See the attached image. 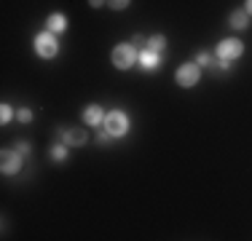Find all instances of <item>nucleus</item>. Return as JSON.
<instances>
[{"label": "nucleus", "instance_id": "f257e3e1", "mask_svg": "<svg viewBox=\"0 0 252 241\" xmlns=\"http://www.w3.org/2000/svg\"><path fill=\"white\" fill-rule=\"evenodd\" d=\"M137 62V54H134V48L131 46H116L113 48V64H116L118 70H129L131 64Z\"/></svg>", "mask_w": 252, "mask_h": 241}, {"label": "nucleus", "instance_id": "f03ea898", "mask_svg": "<svg viewBox=\"0 0 252 241\" xmlns=\"http://www.w3.org/2000/svg\"><path fill=\"white\" fill-rule=\"evenodd\" d=\"M105 129L110 131L113 137H121V134H126V129H129V118H126L124 113L113 110L105 116Z\"/></svg>", "mask_w": 252, "mask_h": 241}, {"label": "nucleus", "instance_id": "7ed1b4c3", "mask_svg": "<svg viewBox=\"0 0 252 241\" xmlns=\"http://www.w3.org/2000/svg\"><path fill=\"white\" fill-rule=\"evenodd\" d=\"M35 51H38L43 59H51V57H57V51H59V43L54 40V32H43V35H38V38H35Z\"/></svg>", "mask_w": 252, "mask_h": 241}, {"label": "nucleus", "instance_id": "20e7f679", "mask_svg": "<svg viewBox=\"0 0 252 241\" xmlns=\"http://www.w3.org/2000/svg\"><path fill=\"white\" fill-rule=\"evenodd\" d=\"M199 64H193V62H188V64H183V67L177 70V83L183 89H190V86H196L199 83Z\"/></svg>", "mask_w": 252, "mask_h": 241}, {"label": "nucleus", "instance_id": "39448f33", "mask_svg": "<svg viewBox=\"0 0 252 241\" xmlns=\"http://www.w3.org/2000/svg\"><path fill=\"white\" fill-rule=\"evenodd\" d=\"M0 169L3 174H16L22 169V153L19 150H3L0 153Z\"/></svg>", "mask_w": 252, "mask_h": 241}, {"label": "nucleus", "instance_id": "423d86ee", "mask_svg": "<svg viewBox=\"0 0 252 241\" xmlns=\"http://www.w3.org/2000/svg\"><path fill=\"white\" fill-rule=\"evenodd\" d=\"M242 51H244V46H242V40H236V38H228V40H220V46H218V57L220 59H236V57H242Z\"/></svg>", "mask_w": 252, "mask_h": 241}, {"label": "nucleus", "instance_id": "0eeeda50", "mask_svg": "<svg viewBox=\"0 0 252 241\" xmlns=\"http://www.w3.org/2000/svg\"><path fill=\"white\" fill-rule=\"evenodd\" d=\"M228 22H231V27H233V30H247V24H250V14H247V11H231Z\"/></svg>", "mask_w": 252, "mask_h": 241}, {"label": "nucleus", "instance_id": "6e6552de", "mask_svg": "<svg viewBox=\"0 0 252 241\" xmlns=\"http://www.w3.org/2000/svg\"><path fill=\"white\" fill-rule=\"evenodd\" d=\"M62 137L67 145H83L86 142V131L83 129H62Z\"/></svg>", "mask_w": 252, "mask_h": 241}, {"label": "nucleus", "instance_id": "1a4fd4ad", "mask_svg": "<svg viewBox=\"0 0 252 241\" xmlns=\"http://www.w3.org/2000/svg\"><path fill=\"white\" fill-rule=\"evenodd\" d=\"M83 120H86L89 126H97L99 120H102V107L99 105H89L86 113H83Z\"/></svg>", "mask_w": 252, "mask_h": 241}, {"label": "nucleus", "instance_id": "9d476101", "mask_svg": "<svg viewBox=\"0 0 252 241\" xmlns=\"http://www.w3.org/2000/svg\"><path fill=\"white\" fill-rule=\"evenodd\" d=\"M161 54H153V51H142V57H140V64H142V70H156L158 67V62H161Z\"/></svg>", "mask_w": 252, "mask_h": 241}, {"label": "nucleus", "instance_id": "9b49d317", "mask_svg": "<svg viewBox=\"0 0 252 241\" xmlns=\"http://www.w3.org/2000/svg\"><path fill=\"white\" fill-rule=\"evenodd\" d=\"M64 27H67L64 14H51V16H49V30H51V32H62Z\"/></svg>", "mask_w": 252, "mask_h": 241}, {"label": "nucleus", "instance_id": "f8f14e48", "mask_svg": "<svg viewBox=\"0 0 252 241\" xmlns=\"http://www.w3.org/2000/svg\"><path fill=\"white\" fill-rule=\"evenodd\" d=\"M164 48H166V38H164V35H153V38L148 40V51L164 54Z\"/></svg>", "mask_w": 252, "mask_h": 241}, {"label": "nucleus", "instance_id": "ddd939ff", "mask_svg": "<svg viewBox=\"0 0 252 241\" xmlns=\"http://www.w3.org/2000/svg\"><path fill=\"white\" fill-rule=\"evenodd\" d=\"M51 158H54V161H64V158H67V148H64V145L51 148Z\"/></svg>", "mask_w": 252, "mask_h": 241}, {"label": "nucleus", "instance_id": "4468645a", "mask_svg": "<svg viewBox=\"0 0 252 241\" xmlns=\"http://www.w3.org/2000/svg\"><path fill=\"white\" fill-rule=\"evenodd\" d=\"M196 64H199V67H201V64H204V67H209V64H212V57H209L207 51H199V54H196Z\"/></svg>", "mask_w": 252, "mask_h": 241}, {"label": "nucleus", "instance_id": "2eb2a0df", "mask_svg": "<svg viewBox=\"0 0 252 241\" xmlns=\"http://www.w3.org/2000/svg\"><path fill=\"white\" fill-rule=\"evenodd\" d=\"M11 118H14V110H11V105H3V110H0V123H8Z\"/></svg>", "mask_w": 252, "mask_h": 241}, {"label": "nucleus", "instance_id": "dca6fc26", "mask_svg": "<svg viewBox=\"0 0 252 241\" xmlns=\"http://www.w3.org/2000/svg\"><path fill=\"white\" fill-rule=\"evenodd\" d=\"M16 118H19L22 123H30V120H32V110H27V107H22V110H16Z\"/></svg>", "mask_w": 252, "mask_h": 241}, {"label": "nucleus", "instance_id": "f3484780", "mask_svg": "<svg viewBox=\"0 0 252 241\" xmlns=\"http://www.w3.org/2000/svg\"><path fill=\"white\" fill-rule=\"evenodd\" d=\"M129 3H131V0H107V5H110L113 11H124Z\"/></svg>", "mask_w": 252, "mask_h": 241}, {"label": "nucleus", "instance_id": "a211bd4d", "mask_svg": "<svg viewBox=\"0 0 252 241\" xmlns=\"http://www.w3.org/2000/svg\"><path fill=\"white\" fill-rule=\"evenodd\" d=\"M110 137H113V134L105 129V131H99V134H97V142H99V145H107V142H110Z\"/></svg>", "mask_w": 252, "mask_h": 241}, {"label": "nucleus", "instance_id": "6ab92c4d", "mask_svg": "<svg viewBox=\"0 0 252 241\" xmlns=\"http://www.w3.org/2000/svg\"><path fill=\"white\" fill-rule=\"evenodd\" d=\"M16 150H19L22 155H25V153H30V142H19V145H16Z\"/></svg>", "mask_w": 252, "mask_h": 241}, {"label": "nucleus", "instance_id": "aec40b11", "mask_svg": "<svg viewBox=\"0 0 252 241\" xmlns=\"http://www.w3.org/2000/svg\"><path fill=\"white\" fill-rule=\"evenodd\" d=\"M102 3H107V0H89V5H92V8H102Z\"/></svg>", "mask_w": 252, "mask_h": 241}, {"label": "nucleus", "instance_id": "412c9836", "mask_svg": "<svg viewBox=\"0 0 252 241\" xmlns=\"http://www.w3.org/2000/svg\"><path fill=\"white\" fill-rule=\"evenodd\" d=\"M131 40H134L137 46H145V38H142V35H134V38H131Z\"/></svg>", "mask_w": 252, "mask_h": 241}, {"label": "nucleus", "instance_id": "4be33fe9", "mask_svg": "<svg viewBox=\"0 0 252 241\" xmlns=\"http://www.w3.org/2000/svg\"><path fill=\"white\" fill-rule=\"evenodd\" d=\"M244 11H247V14L252 16V0H247V5H244Z\"/></svg>", "mask_w": 252, "mask_h": 241}]
</instances>
